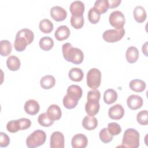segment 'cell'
<instances>
[{
	"label": "cell",
	"instance_id": "1",
	"mask_svg": "<svg viewBox=\"0 0 148 148\" xmlns=\"http://www.w3.org/2000/svg\"><path fill=\"white\" fill-rule=\"evenodd\" d=\"M62 51L64 58L68 62L74 64H79L83 61V52L79 48L73 47L70 43H65L62 45Z\"/></svg>",
	"mask_w": 148,
	"mask_h": 148
},
{
	"label": "cell",
	"instance_id": "2",
	"mask_svg": "<svg viewBox=\"0 0 148 148\" xmlns=\"http://www.w3.org/2000/svg\"><path fill=\"white\" fill-rule=\"evenodd\" d=\"M139 134L134 128L127 129L123 135L120 147L128 148H137L139 146Z\"/></svg>",
	"mask_w": 148,
	"mask_h": 148
},
{
	"label": "cell",
	"instance_id": "3",
	"mask_svg": "<svg viewBox=\"0 0 148 148\" xmlns=\"http://www.w3.org/2000/svg\"><path fill=\"white\" fill-rule=\"evenodd\" d=\"M46 139L45 131L40 130L34 131L27 138L26 145L29 148H35L44 144Z\"/></svg>",
	"mask_w": 148,
	"mask_h": 148
},
{
	"label": "cell",
	"instance_id": "4",
	"mask_svg": "<svg viewBox=\"0 0 148 148\" xmlns=\"http://www.w3.org/2000/svg\"><path fill=\"white\" fill-rule=\"evenodd\" d=\"M86 79L87 86L92 90H97L101 84V73L97 68H91L88 71Z\"/></svg>",
	"mask_w": 148,
	"mask_h": 148
},
{
	"label": "cell",
	"instance_id": "5",
	"mask_svg": "<svg viewBox=\"0 0 148 148\" xmlns=\"http://www.w3.org/2000/svg\"><path fill=\"white\" fill-rule=\"evenodd\" d=\"M124 34L125 29L123 28L121 29H107L103 33L102 38L106 42L114 43L121 39Z\"/></svg>",
	"mask_w": 148,
	"mask_h": 148
},
{
	"label": "cell",
	"instance_id": "6",
	"mask_svg": "<svg viewBox=\"0 0 148 148\" xmlns=\"http://www.w3.org/2000/svg\"><path fill=\"white\" fill-rule=\"evenodd\" d=\"M109 21L110 24L116 29L123 28L125 23L124 14L119 10L112 12L109 15Z\"/></svg>",
	"mask_w": 148,
	"mask_h": 148
},
{
	"label": "cell",
	"instance_id": "7",
	"mask_svg": "<svg viewBox=\"0 0 148 148\" xmlns=\"http://www.w3.org/2000/svg\"><path fill=\"white\" fill-rule=\"evenodd\" d=\"M64 136L62 132L55 131L52 133L50 136L51 148H64Z\"/></svg>",
	"mask_w": 148,
	"mask_h": 148
},
{
	"label": "cell",
	"instance_id": "8",
	"mask_svg": "<svg viewBox=\"0 0 148 148\" xmlns=\"http://www.w3.org/2000/svg\"><path fill=\"white\" fill-rule=\"evenodd\" d=\"M50 14L51 18L56 21H62L67 16L66 11L60 6H53L50 10Z\"/></svg>",
	"mask_w": 148,
	"mask_h": 148
},
{
	"label": "cell",
	"instance_id": "9",
	"mask_svg": "<svg viewBox=\"0 0 148 148\" xmlns=\"http://www.w3.org/2000/svg\"><path fill=\"white\" fill-rule=\"evenodd\" d=\"M88 143L87 136L83 134L74 135L71 140V145L73 148H85Z\"/></svg>",
	"mask_w": 148,
	"mask_h": 148
},
{
	"label": "cell",
	"instance_id": "10",
	"mask_svg": "<svg viewBox=\"0 0 148 148\" xmlns=\"http://www.w3.org/2000/svg\"><path fill=\"white\" fill-rule=\"evenodd\" d=\"M69 10L73 16H83L84 12V4L81 1H74L71 3Z\"/></svg>",
	"mask_w": 148,
	"mask_h": 148
},
{
	"label": "cell",
	"instance_id": "11",
	"mask_svg": "<svg viewBox=\"0 0 148 148\" xmlns=\"http://www.w3.org/2000/svg\"><path fill=\"white\" fill-rule=\"evenodd\" d=\"M124 114V109L122 105L116 104L111 106L108 110L109 117L113 120H120Z\"/></svg>",
	"mask_w": 148,
	"mask_h": 148
},
{
	"label": "cell",
	"instance_id": "12",
	"mask_svg": "<svg viewBox=\"0 0 148 148\" xmlns=\"http://www.w3.org/2000/svg\"><path fill=\"white\" fill-rule=\"evenodd\" d=\"M143 99L138 95H131L127 99L128 108L132 110H136L140 108L143 105Z\"/></svg>",
	"mask_w": 148,
	"mask_h": 148
},
{
	"label": "cell",
	"instance_id": "13",
	"mask_svg": "<svg viewBox=\"0 0 148 148\" xmlns=\"http://www.w3.org/2000/svg\"><path fill=\"white\" fill-rule=\"evenodd\" d=\"M24 109L27 114L30 115H35L39 111L40 106L36 100L31 99L25 102Z\"/></svg>",
	"mask_w": 148,
	"mask_h": 148
},
{
	"label": "cell",
	"instance_id": "14",
	"mask_svg": "<svg viewBox=\"0 0 148 148\" xmlns=\"http://www.w3.org/2000/svg\"><path fill=\"white\" fill-rule=\"evenodd\" d=\"M82 89L78 85L72 84L69 86L66 90V95L69 97L79 101L82 96Z\"/></svg>",
	"mask_w": 148,
	"mask_h": 148
},
{
	"label": "cell",
	"instance_id": "15",
	"mask_svg": "<svg viewBox=\"0 0 148 148\" xmlns=\"http://www.w3.org/2000/svg\"><path fill=\"white\" fill-rule=\"evenodd\" d=\"M70 30L66 25L59 26L54 32V36L57 40L62 41L68 38L70 35Z\"/></svg>",
	"mask_w": 148,
	"mask_h": 148
},
{
	"label": "cell",
	"instance_id": "16",
	"mask_svg": "<svg viewBox=\"0 0 148 148\" xmlns=\"http://www.w3.org/2000/svg\"><path fill=\"white\" fill-rule=\"evenodd\" d=\"M47 114L49 117L53 121L59 120L62 115V112L59 106L56 104L50 105L47 108Z\"/></svg>",
	"mask_w": 148,
	"mask_h": 148
},
{
	"label": "cell",
	"instance_id": "17",
	"mask_svg": "<svg viewBox=\"0 0 148 148\" xmlns=\"http://www.w3.org/2000/svg\"><path fill=\"white\" fill-rule=\"evenodd\" d=\"M100 105L99 101H87L85 105V110L90 116H94L97 114L99 110Z\"/></svg>",
	"mask_w": 148,
	"mask_h": 148
},
{
	"label": "cell",
	"instance_id": "18",
	"mask_svg": "<svg viewBox=\"0 0 148 148\" xmlns=\"http://www.w3.org/2000/svg\"><path fill=\"white\" fill-rule=\"evenodd\" d=\"M82 125L87 130L91 131L96 128L98 125V120L94 116H86L82 120Z\"/></svg>",
	"mask_w": 148,
	"mask_h": 148
},
{
	"label": "cell",
	"instance_id": "19",
	"mask_svg": "<svg viewBox=\"0 0 148 148\" xmlns=\"http://www.w3.org/2000/svg\"><path fill=\"white\" fill-rule=\"evenodd\" d=\"M139 51L135 46H130L126 50L125 57L129 63L132 64L135 62L139 58Z\"/></svg>",
	"mask_w": 148,
	"mask_h": 148
},
{
	"label": "cell",
	"instance_id": "20",
	"mask_svg": "<svg viewBox=\"0 0 148 148\" xmlns=\"http://www.w3.org/2000/svg\"><path fill=\"white\" fill-rule=\"evenodd\" d=\"M133 14L135 20L139 23L144 22L146 18V12L142 6H136L133 10Z\"/></svg>",
	"mask_w": 148,
	"mask_h": 148
},
{
	"label": "cell",
	"instance_id": "21",
	"mask_svg": "<svg viewBox=\"0 0 148 148\" xmlns=\"http://www.w3.org/2000/svg\"><path fill=\"white\" fill-rule=\"evenodd\" d=\"M56 79L52 75H47L43 76L40 80V85L43 89H50L54 86Z\"/></svg>",
	"mask_w": 148,
	"mask_h": 148
},
{
	"label": "cell",
	"instance_id": "22",
	"mask_svg": "<svg viewBox=\"0 0 148 148\" xmlns=\"http://www.w3.org/2000/svg\"><path fill=\"white\" fill-rule=\"evenodd\" d=\"M17 37H21L24 38L27 40L28 45H29L34 40V34L31 29L28 28H23L17 32L16 38Z\"/></svg>",
	"mask_w": 148,
	"mask_h": 148
},
{
	"label": "cell",
	"instance_id": "23",
	"mask_svg": "<svg viewBox=\"0 0 148 148\" xmlns=\"http://www.w3.org/2000/svg\"><path fill=\"white\" fill-rule=\"evenodd\" d=\"M6 65L8 69L12 71H17L21 65L20 59L15 56H10L7 58Z\"/></svg>",
	"mask_w": 148,
	"mask_h": 148
},
{
	"label": "cell",
	"instance_id": "24",
	"mask_svg": "<svg viewBox=\"0 0 148 148\" xmlns=\"http://www.w3.org/2000/svg\"><path fill=\"white\" fill-rule=\"evenodd\" d=\"M130 88L134 91L140 92L145 90L146 88V83L140 79H133L129 84Z\"/></svg>",
	"mask_w": 148,
	"mask_h": 148
},
{
	"label": "cell",
	"instance_id": "25",
	"mask_svg": "<svg viewBox=\"0 0 148 148\" xmlns=\"http://www.w3.org/2000/svg\"><path fill=\"white\" fill-rule=\"evenodd\" d=\"M68 76L72 81L80 82L83 78L84 74L83 72L80 68L75 67L70 69L68 73Z\"/></svg>",
	"mask_w": 148,
	"mask_h": 148
},
{
	"label": "cell",
	"instance_id": "26",
	"mask_svg": "<svg viewBox=\"0 0 148 148\" xmlns=\"http://www.w3.org/2000/svg\"><path fill=\"white\" fill-rule=\"evenodd\" d=\"M117 99V93L112 88H109L104 92L103 100L106 104H112L116 102Z\"/></svg>",
	"mask_w": 148,
	"mask_h": 148
},
{
	"label": "cell",
	"instance_id": "27",
	"mask_svg": "<svg viewBox=\"0 0 148 148\" xmlns=\"http://www.w3.org/2000/svg\"><path fill=\"white\" fill-rule=\"evenodd\" d=\"M39 45L43 50L49 51L53 48L54 46V41L53 39L49 36H43L40 38Z\"/></svg>",
	"mask_w": 148,
	"mask_h": 148
},
{
	"label": "cell",
	"instance_id": "28",
	"mask_svg": "<svg viewBox=\"0 0 148 148\" xmlns=\"http://www.w3.org/2000/svg\"><path fill=\"white\" fill-rule=\"evenodd\" d=\"M12 49V43L8 40H2L0 42V54L3 57L9 56Z\"/></svg>",
	"mask_w": 148,
	"mask_h": 148
},
{
	"label": "cell",
	"instance_id": "29",
	"mask_svg": "<svg viewBox=\"0 0 148 148\" xmlns=\"http://www.w3.org/2000/svg\"><path fill=\"white\" fill-rule=\"evenodd\" d=\"M53 23L47 18H44L40 21L39 24V28L40 31L45 34H49L51 32L53 29Z\"/></svg>",
	"mask_w": 148,
	"mask_h": 148
},
{
	"label": "cell",
	"instance_id": "30",
	"mask_svg": "<svg viewBox=\"0 0 148 148\" xmlns=\"http://www.w3.org/2000/svg\"><path fill=\"white\" fill-rule=\"evenodd\" d=\"M94 8L100 13H105L109 8V2L108 0H97Z\"/></svg>",
	"mask_w": 148,
	"mask_h": 148
},
{
	"label": "cell",
	"instance_id": "31",
	"mask_svg": "<svg viewBox=\"0 0 148 148\" xmlns=\"http://www.w3.org/2000/svg\"><path fill=\"white\" fill-rule=\"evenodd\" d=\"M38 121L40 125L46 127L51 126L54 123V121L49 117L46 112L42 113L39 115Z\"/></svg>",
	"mask_w": 148,
	"mask_h": 148
},
{
	"label": "cell",
	"instance_id": "32",
	"mask_svg": "<svg viewBox=\"0 0 148 148\" xmlns=\"http://www.w3.org/2000/svg\"><path fill=\"white\" fill-rule=\"evenodd\" d=\"M101 14L94 8H91L88 12V19L92 24H97L100 20Z\"/></svg>",
	"mask_w": 148,
	"mask_h": 148
},
{
	"label": "cell",
	"instance_id": "33",
	"mask_svg": "<svg viewBox=\"0 0 148 148\" xmlns=\"http://www.w3.org/2000/svg\"><path fill=\"white\" fill-rule=\"evenodd\" d=\"M28 43L24 38L17 37L15 39L14 42V47L16 51L21 52L25 49Z\"/></svg>",
	"mask_w": 148,
	"mask_h": 148
},
{
	"label": "cell",
	"instance_id": "34",
	"mask_svg": "<svg viewBox=\"0 0 148 148\" xmlns=\"http://www.w3.org/2000/svg\"><path fill=\"white\" fill-rule=\"evenodd\" d=\"M100 140L104 143H108L113 140V135H112L108 130L107 128L102 129L99 134Z\"/></svg>",
	"mask_w": 148,
	"mask_h": 148
},
{
	"label": "cell",
	"instance_id": "35",
	"mask_svg": "<svg viewBox=\"0 0 148 148\" xmlns=\"http://www.w3.org/2000/svg\"><path fill=\"white\" fill-rule=\"evenodd\" d=\"M70 22L71 25L75 29H80L84 25V17L83 16L80 17H75L72 16L71 17Z\"/></svg>",
	"mask_w": 148,
	"mask_h": 148
},
{
	"label": "cell",
	"instance_id": "36",
	"mask_svg": "<svg viewBox=\"0 0 148 148\" xmlns=\"http://www.w3.org/2000/svg\"><path fill=\"white\" fill-rule=\"evenodd\" d=\"M136 120L139 124L146 125L148 124V113L147 110H143L138 113Z\"/></svg>",
	"mask_w": 148,
	"mask_h": 148
},
{
	"label": "cell",
	"instance_id": "37",
	"mask_svg": "<svg viewBox=\"0 0 148 148\" xmlns=\"http://www.w3.org/2000/svg\"><path fill=\"white\" fill-rule=\"evenodd\" d=\"M62 102H63L64 106L66 108L69 109L75 108L78 103V101L69 97L66 94L64 97Z\"/></svg>",
	"mask_w": 148,
	"mask_h": 148
},
{
	"label": "cell",
	"instance_id": "38",
	"mask_svg": "<svg viewBox=\"0 0 148 148\" xmlns=\"http://www.w3.org/2000/svg\"><path fill=\"white\" fill-rule=\"evenodd\" d=\"M107 128L109 133L113 136L117 135L121 132V128L120 125L115 122L109 123L108 124Z\"/></svg>",
	"mask_w": 148,
	"mask_h": 148
},
{
	"label": "cell",
	"instance_id": "39",
	"mask_svg": "<svg viewBox=\"0 0 148 148\" xmlns=\"http://www.w3.org/2000/svg\"><path fill=\"white\" fill-rule=\"evenodd\" d=\"M7 130L11 133L17 132L20 130L18 120H14L9 121L6 124Z\"/></svg>",
	"mask_w": 148,
	"mask_h": 148
},
{
	"label": "cell",
	"instance_id": "40",
	"mask_svg": "<svg viewBox=\"0 0 148 148\" xmlns=\"http://www.w3.org/2000/svg\"><path fill=\"white\" fill-rule=\"evenodd\" d=\"M101 97V94L98 90H92L87 93V101H99Z\"/></svg>",
	"mask_w": 148,
	"mask_h": 148
},
{
	"label": "cell",
	"instance_id": "41",
	"mask_svg": "<svg viewBox=\"0 0 148 148\" xmlns=\"http://www.w3.org/2000/svg\"><path fill=\"white\" fill-rule=\"evenodd\" d=\"M19 129L20 130H24L30 127L31 125V121L29 119L27 118H21L18 119Z\"/></svg>",
	"mask_w": 148,
	"mask_h": 148
},
{
	"label": "cell",
	"instance_id": "42",
	"mask_svg": "<svg viewBox=\"0 0 148 148\" xmlns=\"http://www.w3.org/2000/svg\"><path fill=\"white\" fill-rule=\"evenodd\" d=\"M10 143L9 136L3 132H0V146L1 147H6Z\"/></svg>",
	"mask_w": 148,
	"mask_h": 148
},
{
	"label": "cell",
	"instance_id": "43",
	"mask_svg": "<svg viewBox=\"0 0 148 148\" xmlns=\"http://www.w3.org/2000/svg\"><path fill=\"white\" fill-rule=\"evenodd\" d=\"M109 2V8H114L117 7L119 4L121 3V0H110Z\"/></svg>",
	"mask_w": 148,
	"mask_h": 148
},
{
	"label": "cell",
	"instance_id": "44",
	"mask_svg": "<svg viewBox=\"0 0 148 148\" xmlns=\"http://www.w3.org/2000/svg\"><path fill=\"white\" fill-rule=\"evenodd\" d=\"M147 42H146L144 45H143L142 49L143 53H144L146 56H147Z\"/></svg>",
	"mask_w": 148,
	"mask_h": 148
}]
</instances>
